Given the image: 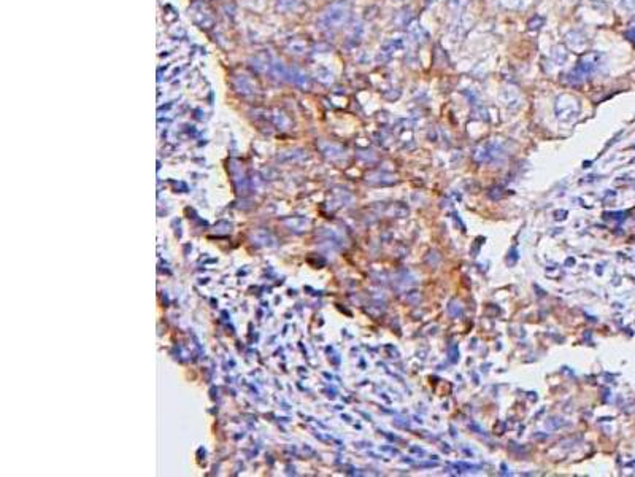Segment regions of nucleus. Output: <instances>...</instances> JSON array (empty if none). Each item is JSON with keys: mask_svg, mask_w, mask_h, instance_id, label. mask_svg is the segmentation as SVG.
I'll return each instance as SVG.
<instances>
[{"mask_svg": "<svg viewBox=\"0 0 635 477\" xmlns=\"http://www.w3.org/2000/svg\"><path fill=\"white\" fill-rule=\"evenodd\" d=\"M600 62H602V54L597 53V51H589V53L583 54V56L579 58L576 69L579 72H583L588 77L589 73L596 72L600 67Z\"/></svg>", "mask_w": 635, "mask_h": 477, "instance_id": "nucleus-1", "label": "nucleus"}, {"mask_svg": "<svg viewBox=\"0 0 635 477\" xmlns=\"http://www.w3.org/2000/svg\"><path fill=\"white\" fill-rule=\"evenodd\" d=\"M556 110H557V113H559V116H561V118H565L568 113H570L572 116H573V115L576 116V113H578V110H579V104H578V101L575 99L573 96L564 94V96H559V97H557Z\"/></svg>", "mask_w": 635, "mask_h": 477, "instance_id": "nucleus-2", "label": "nucleus"}, {"mask_svg": "<svg viewBox=\"0 0 635 477\" xmlns=\"http://www.w3.org/2000/svg\"><path fill=\"white\" fill-rule=\"evenodd\" d=\"M565 40H567L568 45H570L572 48H575V50H581V48L586 46V38L579 30L568 32V34L565 35Z\"/></svg>", "mask_w": 635, "mask_h": 477, "instance_id": "nucleus-3", "label": "nucleus"}, {"mask_svg": "<svg viewBox=\"0 0 635 477\" xmlns=\"http://www.w3.org/2000/svg\"><path fill=\"white\" fill-rule=\"evenodd\" d=\"M410 27H408V32H410V35H411V38L414 40V41H424L426 40V32H424V29L419 26V23L418 21H413L411 24H408Z\"/></svg>", "mask_w": 635, "mask_h": 477, "instance_id": "nucleus-4", "label": "nucleus"}, {"mask_svg": "<svg viewBox=\"0 0 635 477\" xmlns=\"http://www.w3.org/2000/svg\"><path fill=\"white\" fill-rule=\"evenodd\" d=\"M403 48V41L399 38V40H391V41H388L385 46H383V53H386L388 56H391L392 53H396L397 50H402Z\"/></svg>", "mask_w": 635, "mask_h": 477, "instance_id": "nucleus-5", "label": "nucleus"}, {"mask_svg": "<svg viewBox=\"0 0 635 477\" xmlns=\"http://www.w3.org/2000/svg\"><path fill=\"white\" fill-rule=\"evenodd\" d=\"M553 58H554L556 64H559V66H561V64H564L567 61V51H565V48L556 46L554 51H553Z\"/></svg>", "mask_w": 635, "mask_h": 477, "instance_id": "nucleus-6", "label": "nucleus"}, {"mask_svg": "<svg viewBox=\"0 0 635 477\" xmlns=\"http://www.w3.org/2000/svg\"><path fill=\"white\" fill-rule=\"evenodd\" d=\"M468 4V0H450L448 2V7H450L453 12H459L461 8H464Z\"/></svg>", "mask_w": 635, "mask_h": 477, "instance_id": "nucleus-7", "label": "nucleus"}, {"mask_svg": "<svg viewBox=\"0 0 635 477\" xmlns=\"http://www.w3.org/2000/svg\"><path fill=\"white\" fill-rule=\"evenodd\" d=\"M543 23H545V19H543L542 16H539V18H534L532 21H529V29H540Z\"/></svg>", "mask_w": 635, "mask_h": 477, "instance_id": "nucleus-8", "label": "nucleus"}, {"mask_svg": "<svg viewBox=\"0 0 635 477\" xmlns=\"http://www.w3.org/2000/svg\"><path fill=\"white\" fill-rule=\"evenodd\" d=\"M621 5L626 8V10H630V12H632V10H635V0H622Z\"/></svg>", "mask_w": 635, "mask_h": 477, "instance_id": "nucleus-9", "label": "nucleus"}, {"mask_svg": "<svg viewBox=\"0 0 635 477\" xmlns=\"http://www.w3.org/2000/svg\"><path fill=\"white\" fill-rule=\"evenodd\" d=\"M626 37H627V38L633 43V45H635V27H633V29H630V30H627Z\"/></svg>", "mask_w": 635, "mask_h": 477, "instance_id": "nucleus-10", "label": "nucleus"}]
</instances>
